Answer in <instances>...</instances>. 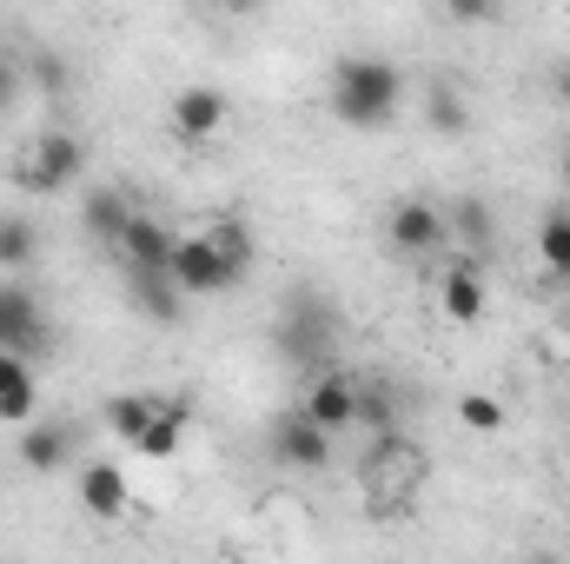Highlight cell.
<instances>
[{"mask_svg":"<svg viewBox=\"0 0 570 564\" xmlns=\"http://www.w3.org/2000/svg\"><path fill=\"white\" fill-rule=\"evenodd\" d=\"M399 107H405V74H399L392 60L352 54V60L332 67V114H338L345 127H365V134H372V127H392Z\"/></svg>","mask_w":570,"mask_h":564,"instance_id":"1","label":"cell"},{"mask_svg":"<svg viewBox=\"0 0 570 564\" xmlns=\"http://www.w3.org/2000/svg\"><path fill=\"white\" fill-rule=\"evenodd\" d=\"M80 173H87V140L80 134H40V140H27V153L7 166V179L20 193H67Z\"/></svg>","mask_w":570,"mask_h":564,"instance_id":"2","label":"cell"},{"mask_svg":"<svg viewBox=\"0 0 570 564\" xmlns=\"http://www.w3.org/2000/svg\"><path fill=\"white\" fill-rule=\"evenodd\" d=\"M385 246H392L399 260H425L438 246H451L444 206H431V200H399V206L385 213Z\"/></svg>","mask_w":570,"mask_h":564,"instance_id":"3","label":"cell"},{"mask_svg":"<svg viewBox=\"0 0 570 564\" xmlns=\"http://www.w3.org/2000/svg\"><path fill=\"white\" fill-rule=\"evenodd\" d=\"M166 273L179 280V292H186V299H206V292H226V285H239V280H233V266L219 260V246H213L206 233H179V240H173V260H166Z\"/></svg>","mask_w":570,"mask_h":564,"instance_id":"4","label":"cell"},{"mask_svg":"<svg viewBox=\"0 0 570 564\" xmlns=\"http://www.w3.org/2000/svg\"><path fill=\"white\" fill-rule=\"evenodd\" d=\"M332 339H338V319L312 299V292H298L292 305H285V319H279V346H285V359H298V366H312V359H325L332 352Z\"/></svg>","mask_w":570,"mask_h":564,"instance_id":"5","label":"cell"},{"mask_svg":"<svg viewBox=\"0 0 570 564\" xmlns=\"http://www.w3.org/2000/svg\"><path fill=\"white\" fill-rule=\"evenodd\" d=\"M0 346L7 352H27V359H40L53 346V325H47L40 299L20 292V285H0Z\"/></svg>","mask_w":570,"mask_h":564,"instance_id":"6","label":"cell"},{"mask_svg":"<svg viewBox=\"0 0 570 564\" xmlns=\"http://www.w3.org/2000/svg\"><path fill=\"white\" fill-rule=\"evenodd\" d=\"M332 438H338V431H325L318 419L285 412V419L273 425V458L292 465V471H325V465H332Z\"/></svg>","mask_w":570,"mask_h":564,"instance_id":"7","label":"cell"},{"mask_svg":"<svg viewBox=\"0 0 570 564\" xmlns=\"http://www.w3.org/2000/svg\"><path fill=\"white\" fill-rule=\"evenodd\" d=\"M298 412H305V419H318L325 431H345V425H358V379H352V372H338V366H325V372L305 386Z\"/></svg>","mask_w":570,"mask_h":564,"instance_id":"8","label":"cell"},{"mask_svg":"<svg viewBox=\"0 0 570 564\" xmlns=\"http://www.w3.org/2000/svg\"><path fill=\"white\" fill-rule=\"evenodd\" d=\"M73 492H80V512H94V518H127V505H134L127 465H114V458H87Z\"/></svg>","mask_w":570,"mask_h":564,"instance_id":"9","label":"cell"},{"mask_svg":"<svg viewBox=\"0 0 570 564\" xmlns=\"http://www.w3.org/2000/svg\"><path fill=\"white\" fill-rule=\"evenodd\" d=\"M226 120H233V100H226L219 87H179V100H173V134L186 146H206Z\"/></svg>","mask_w":570,"mask_h":564,"instance_id":"10","label":"cell"},{"mask_svg":"<svg viewBox=\"0 0 570 564\" xmlns=\"http://www.w3.org/2000/svg\"><path fill=\"white\" fill-rule=\"evenodd\" d=\"M127 299L153 325H179L186 319V292H179V280L166 266H127Z\"/></svg>","mask_w":570,"mask_h":564,"instance_id":"11","label":"cell"},{"mask_svg":"<svg viewBox=\"0 0 570 564\" xmlns=\"http://www.w3.org/2000/svg\"><path fill=\"white\" fill-rule=\"evenodd\" d=\"M484 273H478V260H451L444 266V280H438V305H444V319L451 325H478L484 319Z\"/></svg>","mask_w":570,"mask_h":564,"instance_id":"12","label":"cell"},{"mask_svg":"<svg viewBox=\"0 0 570 564\" xmlns=\"http://www.w3.org/2000/svg\"><path fill=\"white\" fill-rule=\"evenodd\" d=\"M173 226L166 220H153V213H140L134 206V220H127V233L114 240V253H120V266H166L173 260Z\"/></svg>","mask_w":570,"mask_h":564,"instance_id":"13","label":"cell"},{"mask_svg":"<svg viewBox=\"0 0 570 564\" xmlns=\"http://www.w3.org/2000/svg\"><path fill=\"white\" fill-rule=\"evenodd\" d=\"M127 220H134L127 186H94V193L80 200V226H87V240H94V246H107V253H114V240L127 233Z\"/></svg>","mask_w":570,"mask_h":564,"instance_id":"14","label":"cell"},{"mask_svg":"<svg viewBox=\"0 0 570 564\" xmlns=\"http://www.w3.org/2000/svg\"><path fill=\"white\" fill-rule=\"evenodd\" d=\"M186 425H193V399H159V412H153V425L134 438V451H140V458H173L179 438H186Z\"/></svg>","mask_w":570,"mask_h":564,"instance_id":"15","label":"cell"},{"mask_svg":"<svg viewBox=\"0 0 570 564\" xmlns=\"http://www.w3.org/2000/svg\"><path fill=\"white\" fill-rule=\"evenodd\" d=\"M425 120L444 140H464V134H471V100H464L458 80H431L425 87Z\"/></svg>","mask_w":570,"mask_h":564,"instance_id":"16","label":"cell"},{"mask_svg":"<svg viewBox=\"0 0 570 564\" xmlns=\"http://www.w3.org/2000/svg\"><path fill=\"white\" fill-rule=\"evenodd\" d=\"M73 458V431L67 425H27L20 431V465L27 471H60Z\"/></svg>","mask_w":570,"mask_h":564,"instance_id":"17","label":"cell"},{"mask_svg":"<svg viewBox=\"0 0 570 564\" xmlns=\"http://www.w3.org/2000/svg\"><path fill=\"white\" fill-rule=\"evenodd\" d=\"M206 240L219 246V260L233 266V280H246V273H253L259 240H253V226H246V220H233V213H226V220H213V226H206Z\"/></svg>","mask_w":570,"mask_h":564,"instance_id":"18","label":"cell"},{"mask_svg":"<svg viewBox=\"0 0 570 564\" xmlns=\"http://www.w3.org/2000/svg\"><path fill=\"white\" fill-rule=\"evenodd\" d=\"M20 80L33 87V94H47V100H60L67 87H73V67L53 54V47H27L20 54Z\"/></svg>","mask_w":570,"mask_h":564,"instance_id":"19","label":"cell"},{"mask_svg":"<svg viewBox=\"0 0 570 564\" xmlns=\"http://www.w3.org/2000/svg\"><path fill=\"white\" fill-rule=\"evenodd\" d=\"M444 226H451V240H464L471 253H484V246H491V213H484V200H478V193H458V200L444 206Z\"/></svg>","mask_w":570,"mask_h":564,"instance_id":"20","label":"cell"},{"mask_svg":"<svg viewBox=\"0 0 570 564\" xmlns=\"http://www.w3.org/2000/svg\"><path fill=\"white\" fill-rule=\"evenodd\" d=\"M538 260L551 280H570V206H551L538 226Z\"/></svg>","mask_w":570,"mask_h":564,"instance_id":"21","label":"cell"},{"mask_svg":"<svg viewBox=\"0 0 570 564\" xmlns=\"http://www.w3.org/2000/svg\"><path fill=\"white\" fill-rule=\"evenodd\" d=\"M33 253H40V226L20 213H0V266L20 273V266H33Z\"/></svg>","mask_w":570,"mask_h":564,"instance_id":"22","label":"cell"},{"mask_svg":"<svg viewBox=\"0 0 570 564\" xmlns=\"http://www.w3.org/2000/svg\"><path fill=\"white\" fill-rule=\"evenodd\" d=\"M153 412H159V399H153V392H120V399H107V431L134 445L146 425H153Z\"/></svg>","mask_w":570,"mask_h":564,"instance_id":"23","label":"cell"},{"mask_svg":"<svg viewBox=\"0 0 570 564\" xmlns=\"http://www.w3.org/2000/svg\"><path fill=\"white\" fill-rule=\"evenodd\" d=\"M458 419L471 425V431H504V406H498L491 392H464V399H458Z\"/></svg>","mask_w":570,"mask_h":564,"instance_id":"24","label":"cell"},{"mask_svg":"<svg viewBox=\"0 0 570 564\" xmlns=\"http://www.w3.org/2000/svg\"><path fill=\"white\" fill-rule=\"evenodd\" d=\"M358 425H372V431H392V392H379V386H358Z\"/></svg>","mask_w":570,"mask_h":564,"instance_id":"25","label":"cell"},{"mask_svg":"<svg viewBox=\"0 0 570 564\" xmlns=\"http://www.w3.org/2000/svg\"><path fill=\"white\" fill-rule=\"evenodd\" d=\"M33 399H40V386L27 379V386H13L7 399H0V425H27L33 419Z\"/></svg>","mask_w":570,"mask_h":564,"instance_id":"26","label":"cell"},{"mask_svg":"<svg viewBox=\"0 0 570 564\" xmlns=\"http://www.w3.org/2000/svg\"><path fill=\"white\" fill-rule=\"evenodd\" d=\"M444 20H458V27H484V20H498V0H444Z\"/></svg>","mask_w":570,"mask_h":564,"instance_id":"27","label":"cell"},{"mask_svg":"<svg viewBox=\"0 0 570 564\" xmlns=\"http://www.w3.org/2000/svg\"><path fill=\"white\" fill-rule=\"evenodd\" d=\"M27 379H33V366H27V352H7V346H0V399H7L13 386H27Z\"/></svg>","mask_w":570,"mask_h":564,"instance_id":"28","label":"cell"},{"mask_svg":"<svg viewBox=\"0 0 570 564\" xmlns=\"http://www.w3.org/2000/svg\"><path fill=\"white\" fill-rule=\"evenodd\" d=\"M20 87H27V80H20V60H7V54H0V114H13Z\"/></svg>","mask_w":570,"mask_h":564,"instance_id":"29","label":"cell"},{"mask_svg":"<svg viewBox=\"0 0 570 564\" xmlns=\"http://www.w3.org/2000/svg\"><path fill=\"white\" fill-rule=\"evenodd\" d=\"M551 94H558V107H570V60L551 74Z\"/></svg>","mask_w":570,"mask_h":564,"instance_id":"30","label":"cell"},{"mask_svg":"<svg viewBox=\"0 0 570 564\" xmlns=\"http://www.w3.org/2000/svg\"><path fill=\"white\" fill-rule=\"evenodd\" d=\"M219 7H226V13H259L266 0H219Z\"/></svg>","mask_w":570,"mask_h":564,"instance_id":"31","label":"cell"}]
</instances>
